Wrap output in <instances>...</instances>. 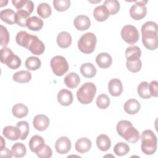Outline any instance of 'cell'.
<instances>
[{
  "label": "cell",
  "mask_w": 158,
  "mask_h": 158,
  "mask_svg": "<svg viewBox=\"0 0 158 158\" xmlns=\"http://www.w3.org/2000/svg\"><path fill=\"white\" fill-rule=\"evenodd\" d=\"M142 42L149 50H154L158 47L157 25L152 21L145 22L141 27Z\"/></svg>",
  "instance_id": "1"
},
{
  "label": "cell",
  "mask_w": 158,
  "mask_h": 158,
  "mask_svg": "<svg viewBox=\"0 0 158 158\" xmlns=\"http://www.w3.org/2000/svg\"><path fill=\"white\" fill-rule=\"evenodd\" d=\"M118 134L130 143H135L139 139V131L128 120H120L117 125Z\"/></svg>",
  "instance_id": "2"
},
{
  "label": "cell",
  "mask_w": 158,
  "mask_h": 158,
  "mask_svg": "<svg viewBox=\"0 0 158 158\" xmlns=\"http://www.w3.org/2000/svg\"><path fill=\"white\" fill-rule=\"evenodd\" d=\"M141 148L142 152L146 155L153 154L157 149V136L151 130L143 131L141 136Z\"/></svg>",
  "instance_id": "3"
},
{
  "label": "cell",
  "mask_w": 158,
  "mask_h": 158,
  "mask_svg": "<svg viewBox=\"0 0 158 158\" xmlns=\"http://www.w3.org/2000/svg\"><path fill=\"white\" fill-rule=\"evenodd\" d=\"M96 93V87L91 82H86L82 85L77 92V97L80 102L83 104L91 103Z\"/></svg>",
  "instance_id": "4"
},
{
  "label": "cell",
  "mask_w": 158,
  "mask_h": 158,
  "mask_svg": "<svg viewBox=\"0 0 158 158\" xmlns=\"http://www.w3.org/2000/svg\"><path fill=\"white\" fill-rule=\"evenodd\" d=\"M97 38L96 35L91 32L83 34L78 40V48L85 54L93 52L96 48Z\"/></svg>",
  "instance_id": "5"
},
{
  "label": "cell",
  "mask_w": 158,
  "mask_h": 158,
  "mask_svg": "<svg viewBox=\"0 0 158 158\" xmlns=\"http://www.w3.org/2000/svg\"><path fill=\"white\" fill-rule=\"evenodd\" d=\"M1 62L6 64L12 70L18 69L21 65V59L14 54L12 51L7 47H3L1 49Z\"/></svg>",
  "instance_id": "6"
},
{
  "label": "cell",
  "mask_w": 158,
  "mask_h": 158,
  "mask_svg": "<svg viewBox=\"0 0 158 158\" xmlns=\"http://www.w3.org/2000/svg\"><path fill=\"white\" fill-rule=\"evenodd\" d=\"M50 65L53 73L57 76H62L68 71L69 68L66 59L61 56L53 57L51 60Z\"/></svg>",
  "instance_id": "7"
},
{
  "label": "cell",
  "mask_w": 158,
  "mask_h": 158,
  "mask_svg": "<svg viewBox=\"0 0 158 158\" xmlns=\"http://www.w3.org/2000/svg\"><path fill=\"white\" fill-rule=\"evenodd\" d=\"M121 36L126 43L133 44L138 41L139 32L135 26L127 25L121 30Z\"/></svg>",
  "instance_id": "8"
},
{
  "label": "cell",
  "mask_w": 158,
  "mask_h": 158,
  "mask_svg": "<svg viewBox=\"0 0 158 158\" xmlns=\"http://www.w3.org/2000/svg\"><path fill=\"white\" fill-rule=\"evenodd\" d=\"M147 1H137L130 9V17L136 20L143 19L147 14V8L146 4Z\"/></svg>",
  "instance_id": "9"
},
{
  "label": "cell",
  "mask_w": 158,
  "mask_h": 158,
  "mask_svg": "<svg viewBox=\"0 0 158 158\" xmlns=\"http://www.w3.org/2000/svg\"><path fill=\"white\" fill-rule=\"evenodd\" d=\"M27 49L30 51L31 52L35 55H41L44 52L45 46L43 42L40 40L36 36L32 35Z\"/></svg>",
  "instance_id": "10"
},
{
  "label": "cell",
  "mask_w": 158,
  "mask_h": 158,
  "mask_svg": "<svg viewBox=\"0 0 158 158\" xmlns=\"http://www.w3.org/2000/svg\"><path fill=\"white\" fill-rule=\"evenodd\" d=\"M71 141L66 136H61L58 138L55 143V148L57 152L60 154H65L71 149Z\"/></svg>",
  "instance_id": "11"
},
{
  "label": "cell",
  "mask_w": 158,
  "mask_h": 158,
  "mask_svg": "<svg viewBox=\"0 0 158 158\" xmlns=\"http://www.w3.org/2000/svg\"><path fill=\"white\" fill-rule=\"evenodd\" d=\"M49 123V118L44 114L36 115L33 121V125L35 128L40 131L46 130L48 128Z\"/></svg>",
  "instance_id": "12"
},
{
  "label": "cell",
  "mask_w": 158,
  "mask_h": 158,
  "mask_svg": "<svg viewBox=\"0 0 158 158\" xmlns=\"http://www.w3.org/2000/svg\"><path fill=\"white\" fill-rule=\"evenodd\" d=\"M45 146L43 138L39 135L33 136L29 141V148L30 150L36 154L38 153Z\"/></svg>",
  "instance_id": "13"
},
{
  "label": "cell",
  "mask_w": 158,
  "mask_h": 158,
  "mask_svg": "<svg viewBox=\"0 0 158 158\" xmlns=\"http://www.w3.org/2000/svg\"><path fill=\"white\" fill-rule=\"evenodd\" d=\"M108 90L113 96H119L123 91V85L118 78L111 79L108 83Z\"/></svg>",
  "instance_id": "14"
},
{
  "label": "cell",
  "mask_w": 158,
  "mask_h": 158,
  "mask_svg": "<svg viewBox=\"0 0 158 158\" xmlns=\"http://www.w3.org/2000/svg\"><path fill=\"white\" fill-rule=\"evenodd\" d=\"M73 99L72 93L66 89H62L57 94V101L62 106H70L73 102Z\"/></svg>",
  "instance_id": "15"
},
{
  "label": "cell",
  "mask_w": 158,
  "mask_h": 158,
  "mask_svg": "<svg viewBox=\"0 0 158 158\" xmlns=\"http://www.w3.org/2000/svg\"><path fill=\"white\" fill-rule=\"evenodd\" d=\"M75 27L80 31H83L88 29L91 25L89 18L84 15H80L77 16L73 21Z\"/></svg>",
  "instance_id": "16"
},
{
  "label": "cell",
  "mask_w": 158,
  "mask_h": 158,
  "mask_svg": "<svg viewBox=\"0 0 158 158\" xmlns=\"http://www.w3.org/2000/svg\"><path fill=\"white\" fill-rule=\"evenodd\" d=\"M12 2L17 10H25L30 15L32 13L34 9V4L31 1L28 0H13Z\"/></svg>",
  "instance_id": "17"
},
{
  "label": "cell",
  "mask_w": 158,
  "mask_h": 158,
  "mask_svg": "<svg viewBox=\"0 0 158 158\" xmlns=\"http://www.w3.org/2000/svg\"><path fill=\"white\" fill-rule=\"evenodd\" d=\"M96 62L100 68L107 69L111 65L112 63V58L109 54L107 52H101L96 56Z\"/></svg>",
  "instance_id": "18"
},
{
  "label": "cell",
  "mask_w": 158,
  "mask_h": 158,
  "mask_svg": "<svg viewBox=\"0 0 158 158\" xmlns=\"http://www.w3.org/2000/svg\"><path fill=\"white\" fill-rule=\"evenodd\" d=\"M2 135L6 138L9 140L15 141L20 138V131L17 127L6 126L2 130Z\"/></svg>",
  "instance_id": "19"
},
{
  "label": "cell",
  "mask_w": 158,
  "mask_h": 158,
  "mask_svg": "<svg viewBox=\"0 0 158 158\" xmlns=\"http://www.w3.org/2000/svg\"><path fill=\"white\" fill-rule=\"evenodd\" d=\"M91 146L92 143L90 139L87 138H81L75 142V148L78 152L83 154L89 151Z\"/></svg>",
  "instance_id": "20"
},
{
  "label": "cell",
  "mask_w": 158,
  "mask_h": 158,
  "mask_svg": "<svg viewBox=\"0 0 158 158\" xmlns=\"http://www.w3.org/2000/svg\"><path fill=\"white\" fill-rule=\"evenodd\" d=\"M139 102L135 99H130L127 100L123 106L125 112L130 115H133L138 113L140 110Z\"/></svg>",
  "instance_id": "21"
},
{
  "label": "cell",
  "mask_w": 158,
  "mask_h": 158,
  "mask_svg": "<svg viewBox=\"0 0 158 158\" xmlns=\"http://www.w3.org/2000/svg\"><path fill=\"white\" fill-rule=\"evenodd\" d=\"M72 41V36L67 31H62L57 36V43L61 48H69L71 45Z\"/></svg>",
  "instance_id": "22"
},
{
  "label": "cell",
  "mask_w": 158,
  "mask_h": 158,
  "mask_svg": "<svg viewBox=\"0 0 158 158\" xmlns=\"http://www.w3.org/2000/svg\"><path fill=\"white\" fill-rule=\"evenodd\" d=\"M43 20L37 16L29 17L27 22V27L32 31H40L43 28Z\"/></svg>",
  "instance_id": "23"
},
{
  "label": "cell",
  "mask_w": 158,
  "mask_h": 158,
  "mask_svg": "<svg viewBox=\"0 0 158 158\" xmlns=\"http://www.w3.org/2000/svg\"><path fill=\"white\" fill-rule=\"evenodd\" d=\"M110 15L107 9L104 5L99 6L95 7L93 11V16L96 20L98 22H104Z\"/></svg>",
  "instance_id": "24"
},
{
  "label": "cell",
  "mask_w": 158,
  "mask_h": 158,
  "mask_svg": "<svg viewBox=\"0 0 158 158\" xmlns=\"http://www.w3.org/2000/svg\"><path fill=\"white\" fill-rule=\"evenodd\" d=\"M96 72L95 66L89 62L83 64L80 67V72L85 78H93L96 75Z\"/></svg>",
  "instance_id": "25"
},
{
  "label": "cell",
  "mask_w": 158,
  "mask_h": 158,
  "mask_svg": "<svg viewBox=\"0 0 158 158\" xmlns=\"http://www.w3.org/2000/svg\"><path fill=\"white\" fill-rule=\"evenodd\" d=\"M31 37L32 35L28 33L25 31H20L17 33L15 37V41L19 46L27 49Z\"/></svg>",
  "instance_id": "26"
},
{
  "label": "cell",
  "mask_w": 158,
  "mask_h": 158,
  "mask_svg": "<svg viewBox=\"0 0 158 158\" xmlns=\"http://www.w3.org/2000/svg\"><path fill=\"white\" fill-rule=\"evenodd\" d=\"M80 82L79 75L75 72H70L64 78V83L69 88H75Z\"/></svg>",
  "instance_id": "27"
},
{
  "label": "cell",
  "mask_w": 158,
  "mask_h": 158,
  "mask_svg": "<svg viewBox=\"0 0 158 158\" xmlns=\"http://www.w3.org/2000/svg\"><path fill=\"white\" fill-rule=\"evenodd\" d=\"M141 51L137 46H132L127 48L125 51V57L127 60H135L140 59Z\"/></svg>",
  "instance_id": "28"
},
{
  "label": "cell",
  "mask_w": 158,
  "mask_h": 158,
  "mask_svg": "<svg viewBox=\"0 0 158 158\" xmlns=\"http://www.w3.org/2000/svg\"><path fill=\"white\" fill-rule=\"evenodd\" d=\"M96 145L99 150L106 151L111 146V141L110 138L104 134L99 135L96 138Z\"/></svg>",
  "instance_id": "29"
},
{
  "label": "cell",
  "mask_w": 158,
  "mask_h": 158,
  "mask_svg": "<svg viewBox=\"0 0 158 158\" xmlns=\"http://www.w3.org/2000/svg\"><path fill=\"white\" fill-rule=\"evenodd\" d=\"M0 17L2 21L9 25L15 23V12L11 9H6L1 11Z\"/></svg>",
  "instance_id": "30"
},
{
  "label": "cell",
  "mask_w": 158,
  "mask_h": 158,
  "mask_svg": "<svg viewBox=\"0 0 158 158\" xmlns=\"http://www.w3.org/2000/svg\"><path fill=\"white\" fill-rule=\"evenodd\" d=\"M13 80L20 83H28L31 79V73L28 70H20L13 75Z\"/></svg>",
  "instance_id": "31"
},
{
  "label": "cell",
  "mask_w": 158,
  "mask_h": 158,
  "mask_svg": "<svg viewBox=\"0 0 158 158\" xmlns=\"http://www.w3.org/2000/svg\"><path fill=\"white\" fill-rule=\"evenodd\" d=\"M12 112L14 116L17 118H21L27 115L28 113V109L25 105L22 103H18L12 107Z\"/></svg>",
  "instance_id": "32"
},
{
  "label": "cell",
  "mask_w": 158,
  "mask_h": 158,
  "mask_svg": "<svg viewBox=\"0 0 158 158\" xmlns=\"http://www.w3.org/2000/svg\"><path fill=\"white\" fill-rule=\"evenodd\" d=\"M29 15L30 14L25 10H17V12H15V23L22 27H26Z\"/></svg>",
  "instance_id": "33"
},
{
  "label": "cell",
  "mask_w": 158,
  "mask_h": 158,
  "mask_svg": "<svg viewBox=\"0 0 158 158\" xmlns=\"http://www.w3.org/2000/svg\"><path fill=\"white\" fill-rule=\"evenodd\" d=\"M25 65L26 68L29 70H36L40 68L41 62L38 57L30 56L26 59Z\"/></svg>",
  "instance_id": "34"
},
{
  "label": "cell",
  "mask_w": 158,
  "mask_h": 158,
  "mask_svg": "<svg viewBox=\"0 0 158 158\" xmlns=\"http://www.w3.org/2000/svg\"><path fill=\"white\" fill-rule=\"evenodd\" d=\"M110 15L116 14L120 10V3L117 0H106L103 4Z\"/></svg>",
  "instance_id": "35"
},
{
  "label": "cell",
  "mask_w": 158,
  "mask_h": 158,
  "mask_svg": "<svg viewBox=\"0 0 158 158\" xmlns=\"http://www.w3.org/2000/svg\"><path fill=\"white\" fill-rule=\"evenodd\" d=\"M12 152L15 157H22L26 154V147L21 143H16L12 146Z\"/></svg>",
  "instance_id": "36"
},
{
  "label": "cell",
  "mask_w": 158,
  "mask_h": 158,
  "mask_svg": "<svg viewBox=\"0 0 158 158\" xmlns=\"http://www.w3.org/2000/svg\"><path fill=\"white\" fill-rule=\"evenodd\" d=\"M137 91L138 95L143 99H148L151 97L149 89V83L146 81H142L139 84Z\"/></svg>",
  "instance_id": "37"
},
{
  "label": "cell",
  "mask_w": 158,
  "mask_h": 158,
  "mask_svg": "<svg viewBox=\"0 0 158 158\" xmlns=\"http://www.w3.org/2000/svg\"><path fill=\"white\" fill-rule=\"evenodd\" d=\"M37 13L41 17L46 19L51 15L52 10L48 4L43 2L38 5L37 7Z\"/></svg>",
  "instance_id": "38"
},
{
  "label": "cell",
  "mask_w": 158,
  "mask_h": 158,
  "mask_svg": "<svg viewBox=\"0 0 158 158\" xmlns=\"http://www.w3.org/2000/svg\"><path fill=\"white\" fill-rule=\"evenodd\" d=\"M130 151L129 146L123 142L117 143L114 147V152L118 156H123L126 155Z\"/></svg>",
  "instance_id": "39"
},
{
  "label": "cell",
  "mask_w": 158,
  "mask_h": 158,
  "mask_svg": "<svg viewBox=\"0 0 158 158\" xmlns=\"http://www.w3.org/2000/svg\"><path fill=\"white\" fill-rule=\"evenodd\" d=\"M53 6L54 9L59 12H63L67 10L70 6V0H54Z\"/></svg>",
  "instance_id": "40"
},
{
  "label": "cell",
  "mask_w": 158,
  "mask_h": 158,
  "mask_svg": "<svg viewBox=\"0 0 158 158\" xmlns=\"http://www.w3.org/2000/svg\"><path fill=\"white\" fill-rule=\"evenodd\" d=\"M16 127L19 129L20 131V139L24 140L27 138L29 133V125L26 121H20L19 122Z\"/></svg>",
  "instance_id": "41"
},
{
  "label": "cell",
  "mask_w": 158,
  "mask_h": 158,
  "mask_svg": "<svg viewBox=\"0 0 158 158\" xmlns=\"http://www.w3.org/2000/svg\"><path fill=\"white\" fill-rule=\"evenodd\" d=\"M96 103L99 109H107L110 105V99L106 94H101L97 98Z\"/></svg>",
  "instance_id": "42"
},
{
  "label": "cell",
  "mask_w": 158,
  "mask_h": 158,
  "mask_svg": "<svg viewBox=\"0 0 158 158\" xmlns=\"http://www.w3.org/2000/svg\"><path fill=\"white\" fill-rule=\"evenodd\" d=\"M127 68L129 71L133 73H136L140 71L142 67V62L141 59L135 60H127Z\"/></svg>",
  "instance_id": "43"
},
{
  "label": "cell",
  "mask_w": 158,
  "mask_h": 158,
  "mask_svg": "<svg viewBox=\"0 0 158 158\" xmlns=\"http://www.w3.org/2000/svg\"><path fill=\"white\" fill-rule=\"evenodd\" d=\"M0 38H1V45L3 47H6L9 41V33L7 28L3 25H0Z\"/></svg>",
  "instance_id": "44"
},
{
  "label": "cell",
  "mask_w": 158,
  "mask_h": 158,
  "mask_svg": "<svg viewBox=\"0 0 158 158\" xmlns=\"http://www.w3.org/2000/svg\"><path fill=\"white\" fill-rule=\"evenodd\" d=\"M36 155L40 158H49L52 155V151L48 145L45 144L44 147Z\"/></svg>",
  "instance_id": "45"
},
{
  "label": "cell",
  "mask_w": 158,
  "mask_h": 158,
  "mask_svg": "<svg viewBox=\"0 0 158 158\" xmlns=\"http://www.w3.org/2000/svg\"><path fill=\"white\" fill-rule=\"evenodd\" d=\"M157 85H158V83L156 80L152 81L149 84V92L151 96L157 97V95H158Z\"/></svg>",
  "instance_id": "46"
},
{
  "label": "cell",
  "mask_w": 158,
  "mask_h": 158,
  "mask_svg": "<svg viewBox=\"0 0 158 158\" xmlns=\"http://www.w3.org/2000/svg\"><path fill=\"white\" fill-rule=\"evenodd\" d=\"M0 155L2 157L10 158L13 156L12 151H10L8 148L4 147L2 149H0Z\"/></svg>",
  "instance_id": "47"
},
{
  "label": "cell",
  "mask_w": 158,
  "mask_h": 158,
  "mask_svg": "<svg viewBox=\"0 0 158 158\" xmlns=\"http://www.w3.org/2000/svg\"><path fill=\"white\" fill-rule=\"evenodd\" d=\"M0 139H1V148H0V149H2V148H4L5 147L6 141L4 139V138H2V136H0Z\"/></svg>",
  "instance_id": "48"
},
{
  "label": "cell",
  "mask_w": 158,
  "mask_h": 158,
  "mask_svg": "<svg viewBox=\"0 0 158 158\" xmlns=\"http://www.w3.org/2000/svg\"><path fill=\"white\" fill-rule=\"evenodd\" d=\"M1 6H0V7H3L4 6H6V4H7V2H8V1H1Z\"/></svg>",
  "instance_id": "49"
}]
</instances>
